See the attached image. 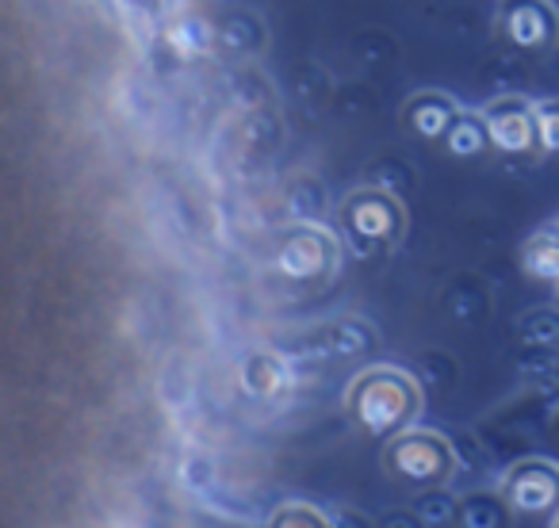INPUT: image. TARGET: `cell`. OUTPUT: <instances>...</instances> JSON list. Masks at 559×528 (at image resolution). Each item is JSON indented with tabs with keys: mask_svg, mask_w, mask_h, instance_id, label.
<instances>
[{
	"mask_svg": "<svg viewBox=\"0 0 559 528\" xmlns=\"http://www.w3.org/2000/svg\"><path fill=\"white\" fill-rule=\"evenodd\" d=\"M441 146H444V154L456 157V161H483V157H495L487 123H483L479 111H460L456 123H452L449 134L441 139Z\"/></svg>",
	"mask_w": 559,
	"mask_h": 528,
	"instance_id": "11",
	"label": "cell"
},
{
	"mask_svg": "<svg viewBox=\"0 0 559 528\" xmlns=\"http://www.w3.org/2000/svg\"><path fill=\"white\" fill-rule=\"evenodd\" d=\"M490 134V149L498 157H536V127H533V100L525 96H498L479 111Z\"/></svg>",
	"mask_w": 559,
	"mask_h": 528,
	"instance_id": "7",
	"label": "cell"
},
{
	"mask_svg": "<svg viewBox=\"0 0 559 528\" xmlns=\"http://www.w3.org/2000/svg\"><path fill=\"white\" fill-rule=\"evenodd\" d=\"M460 111L464 108H460L449 93H441V88H421V93H414L411 100L403 104V127L414 139L437 142V146H441V139L449 134V127L456 123Z\"/></svg>",
	"mask_w": 559,
	"mask_h": 528,
	"instance_id": "8",
	"label": "cell"
},
{
	"mask_svg": "<svg viewBox=\"0 0 559 528\" xmlns=\"http://www.w3.org/2000/svg\"><path fill=\"white\" fill-rule=\"evenodd\" d=\"M330 525L334 528H376V520L368 517V513L349 509V505H345V509H337L334 517H330Z\"/></svg>",
	"mask_w": 559,
	"mask_h": 528,
	"instance_id": "20",
	"label": "cell"
},
{
	"mask_svg": "<svg viewBox=\"0 0 559 528\" xmlns=\"http://www.w3.org/2000/svg\"><path fill=\"white\" fill-rule=\"evenodd\" d=\"M513 509L498 490H467L456 502V528H510Z\"/></svg>",
	"mask_w": 559,
	"mask_h": 528,
	"instance_id": "10",
	"label": "cell"
},
{
	"mask_svg": "<svg viewBox=\"0 0 559 528\" xmlns=\"http://www.w3.org/2000/svg\"><path fill=\"white\" fill-rule=\"evenodd\" d=\"M521 268L525 276L544 284H559V226H544L521 249Z\"/></svg>",
	"mask_w": 559,
	"mask_h": 528,
	"instance_id": "12",
	"label": "cell"
},
{
	"mask_svg": "<svg viewBox=\"0 0 559 528\" xmlns=\"http://www.w3.org/2000/svg\"><path fill=\"white\" fill-rule=\"evenodd\" d=\"M337 230L345 238L342 245H349V253L360 256V261L388 256L406 238V207L388 188H376V184L353 188L337 203Z\"/></svg>",
	"mask_w": 559,
	"mask_h": 528,
	"instance_id": "2",
	"label": "cell"
},
{
	"mask_svg": "<svg viewBox=\"0 0 559 528\" xmlns=\"http://www.w3.org/2000/svg\"><path fill=\"white\" fill-rule=\"evenodd\" d=\"M456 502L460 497L452 494L449 487H429V490H418L411 502V509L421 517L426 528H452L456 525Z\"/></svg>",
	"mask_w": 559,
	"mask_h": 528,
	"instance_id": "13",
	"label": "cell"
},
{
	"mask_svg": "<svg viewBox=\"0 0 559 528\" xmlns=\"http://www.w3.org/2000/svg\"><path fill=\"white\" fill-rule=\"evenodd\" d=\"M518 334L525 349H559V311H528L521 314Z\"/></svg>",
	"mask_w": 559,
	"mask_h": 528,
	"instance_id": "16",
	"label": "cell"
},
{
	"mask_svg": "<svg viewBox=\"0 0 559 528\" xmlns=\"http://www.w3.org/2000/svg\"><path fill=\"white\" fill-rule=\"evenodd\" d=\"M272 264L288 284L322 288L342 268V238L322 223H296L280 233Z\"/></svg>",
	"mask_w": 559,
	"mask_h": 528,
	"instance_id": "4",
	"label": "cell"
},
{
	"mask_svg": "<svg viewBox=\"0 0 559 528\" xmlns=\"http://www.w3.org/2000/svg\"><path fill=\"white\" fill-rule=\"evenodd\" d=\"M326 341H330V352H334V357H365V352L376 345V334L368 322L342 319L326 329Z\"/></svg>",
	"mask_w": 559,
	"mask_h": 528,
	"instance_id": "14",
	"label": "cell"
},
{
	"mask_svg": "<svg viewBox=\"0 0 559 528\" xmlns=\"http://www.w3.org/2000/svg\"><path fill=\"white\" fill-rule=\"evenodd\" d=\"M551 528H559V513H556V525H551Z\"/></svg>",
	"mask_w": 559,
	"mask_h": 528,
	"instance_id": "22",
	"label": "cell"
},
{
	"mask_svg": "<svg viewBox=\"0 0 559 528\" xmlns=\"http://www.w3.org/2000/svg\"><path fill=\"white\" fill-rule=\"evenodd\" d=\"M288 203H292V215H296L299 223H319L322 207H326V192H322L319 180L304 177V180H296V188H292Z\"/></svg>",
	"mask_w": 559,
	"mask_h": 528,
	"instance_id": "18",
	"label": "cell"
},
{
	"mask_svg": "<svg viewBox=\"0 0 559 528\" xmlns=\"http://www.w3.org/2000/svg\"><path fill=\"white\" fill-rule=\"evenodd\" d=\"M460 467V452L437 429H403L383 448V471L403 487H449Z\"/></svg>",
	"mask_w": 559,
	"mask_h": 528,
	"instance_id": "3",
	"label": "cell"
},
{
	"mask_svg": "<svg viewBox=\"0 0 559 528\" xmlns=\"http://www.w3.org/2000/svg\"><path fill=\"white\" fill-rule=\"evenodd\" d=\"M495 35L521 55L548 58L559 50V9L551 0H498Z\"/></svg>",
	"mask_w": 559,
	"mask_h": 528,
	"instance_id": "5",
	"label": "cell"
},
{
	"mask_svg": "<svg viewBox=\"0 0 559 528\" xmlns=\"http://www.w3.org/2000/svg\"><path fill=\"white\" fill-rule=\"evenodd\" d=\"M421 383L406 368L395 364H372L357 372L345 387V413L365 436L391 441L395 433L411 429L421 418Z\"/></svg>",
	"mask_w": 559,
	"mask_h": 528,
	"instance_id": "1",
	"label": "cell"
},
{
	"mask_svg": "<svg viewBox=\"0 0 559 528\" xmlns=\"http://www.w3.org/2000/svg\"><path fill=\"white\" fill-rule=\"evenodd\" d=\"M533 127H536V157L559 161V96L533 100Z\"/></svg>",
	"mask_w": 559,
	"mask_h": 528,
	"instance_id": "15",
	"label": "cell"
},
{
	"mask_svg": "<svg viewBox=\"0 0 559 528\" xmlns=\"http://www.w3.org/2000/svg\"><path fill=\"white\" fill-rule=\"evenodd\" d=\"M498 494L518 517H556L559 513V464L544 456L513 459L502 471Z\"/></svg>",
	"mask_w": 559,
	"mask_h": 528,
	"instance_id": "6",
	"label": "cell"
},
{
	"mask_svg": "<svg viewBox=\"0 0 559 528\" xmlns=\"http://www.w3.org/2000/svg\"><path fill=\"white\" fill-rule=\"evenodd\" d=\"M551 429H556V441H559V406H556V413H551Z\"/></svg>",
	"mask_w": 559,
	"mask_h": 528,
	"instance_id": "21",
	"label": "cell"
},
{
	"mask_svg": "<svg viewBox=\"0 0 559 528\" xmlns=\"http://www.w3.org/2000/svg\"><path fill=\"white\" fill-rule=\"evenodd\" d=\"M376 528H426V525H421L418 513H414L411 505H406V509H388Z\"/></svg>",
	"mask_w": 559,
	"mask_h": 528,
	"instance_id": "19",
	"label": "cell"
},
{
	"mask_svg": "<svg viewBox=\"0 0 559 528\" xmlns=\"http://www.w3.org/2000/svg\"><path fill=\"white\" fill-rule=\"evenodd\" d=\"M269 528H334L330 513H322L311 502H288L269 517Z\"/></svg>",
	"mask_w": 559,
	"mask_h": 528,
	"instance_id": "17",
	"label": "cell"
},
{
	"mask_svg": "<svg viewBox=\"0 0 559 528\" xmlns=\"http://www.w3.org/2000/svg\"><path fill=\"white\" fill-rule=\"evenodd\" d=\"M238 387L241 395L257 398V403H276V398H284L292 391V364L280 352L257 349L241 360Z\"/></svg>",
	"mask_w": 559,
	"mask_h": 528,
	"instance_id": "9",
	"label": "cell"
}]
</instances>
